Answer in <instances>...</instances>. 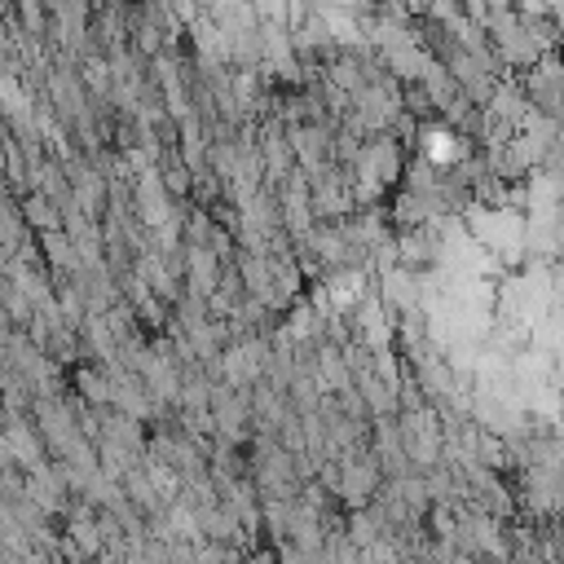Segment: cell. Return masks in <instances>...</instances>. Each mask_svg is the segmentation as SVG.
<instances>
[]
</instances>
